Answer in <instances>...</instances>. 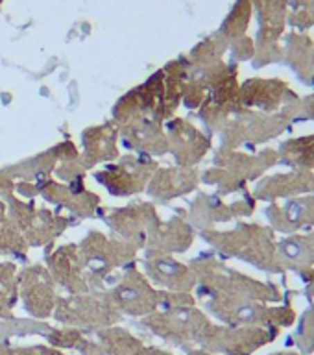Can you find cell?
<instances>
[{"instance_id":"obj_2","label":"cell","mask_w":314,"mask_h":355,"mask_svg":"<svg viewBox=\"0 0 314 355\" xmlns=\"http://www.w3.org/2000/svg\"><path fill=\"white\" fill-rule=\"evenodd\" d=\"M314 193V176L309 171H293L268 178L261 183L257 194L265 200L296 196V194Z\"/></svg>"},{"instance_id":"obj_8","label":"cell","mask_w":314,"mask_h":355,"mask_svg":"<svg viewBox=\"0 0 314 355\" xmlns=\"http://www.w3.org/2000/svg\"><path fill=\"white\" fill-rule=\"evenodd\" d=\"M299 115L314 121V94H311L309 98H304L299 102Z\"/></svg>"},{"instance_id":"obj_4","label":"cell","mask_w":314,"mask_h":355,"mask_svg":"<svg viewBox=\"0 0 314 355\" xmlns=\"http://www.w3.org/2000/svg\"><path fill=\"white\" fill-rule=\"evenodd\" d=\"M277 259L283 268L307 272L314 268V232L309 235L294 233L277 246Z\"/></svg>"},{"instance_id":"obj_5","label":"cell","mask_w":314,"mask_h":355,"mask_svg":"<svg viewBox=\"0 0 314 355\" xmlns=\"http://www.w3.org/2000/svg\"><path fill=\"white\" fill-rule=\"evenodd\" d=\"M285 165L294 166L296 171H309L314 166V135L290 139L277 152Z\"/></svg>"},{"instance_id":"obj_7","label":"cell","mask_w":314,"mask_h":355,"mask_svg":"<svg viewBox=\"0 0 314 355\" xmlns=\"http://www.w3.org/2000/svg\"><path fill=\"white\" fill-rule=\"evenodd\" d=\"M250 13H252V2L250 0H238L235 10H233L227 22L224 24V33L229 35V37L243 35L250 22Z\"/></svg>"},{"instance_id":"obj_6","label":"cell","mask_w":314,"mask_h":355,"mask_svg":"<svg viewBox=\"0 0 314 355\" xmlns=\"http://www.w3.org/2000/svg\"><path fill=\"white\" fill-rule=\"evenodd\" d=\"M287 24L304 32L314 26V0H287Z\"/></svg>"},{"instance_id":"obj_1","label":"cell","mask_w":314,"mask_h":355,"mask_svg":"<svg viewBox=\"0 0 314 355\" xmlns=\"http://www.w3.org/2000/svg\"><path fill=\"white\" fill-rule=\"evenodd\" d=\"M272 224L276 230L288 235L298 233L299 230L314 226V194L288 200L283 207L272 205L268 209Z\"/></svg>"},{"instance_id":"obj_9","label":"cell","mask_w":314,"mask_h":355,"mask_svg":"<svg viewBox=\"0 0 314 355\" xmlns=\"http://www.w3.org/2000/svg\"><path fill=\"white\" fill-rule=\"evenodd\" d=\"M302 276H304V282L307 283V294L314 300V268H311L307 272H302Z\"/></svg>"},{"instance_id":"obj_3","label":"cell","mask_w":314,"mask_h":355,"mask_svg":"<svg viewBox=\"0 0 314 355\" xmlns=\"http://www.w3.org/2000/svg\"><path fill=\"white\" fill-rule=\"evenodd\" d=\"M283 55L305 83L314 85V43L309 35L302 32L288 33Z\"/></svg>"}]
</instances>
